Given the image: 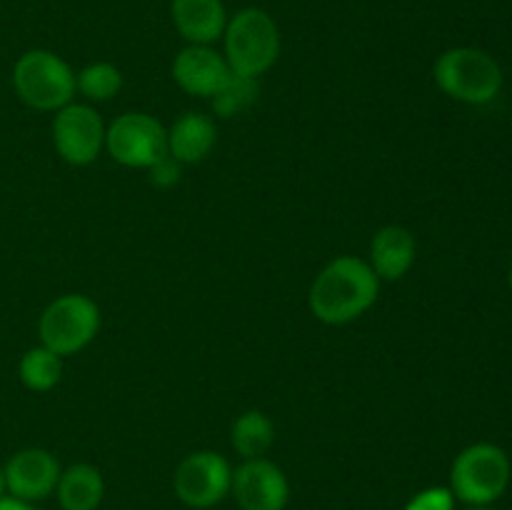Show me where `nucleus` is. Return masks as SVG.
<instances>
[{
  "mask_svg": "<svg viewBox=\"0 0 512 510\" xmlns=\"http://www.w3.org/2000/svg\"><path fill=\"white\" fill-rule=\"evenodd\" d=\"M380 278L370 263L355 255L330 260L310 285V313L325 325H345L358 320L375 305Z\"/></svg>",
  "mask_w": 512,
  "mask_h": 510,
  "instance_id": "obj_1",
  "label": "nucleus"
},
{
  "mask_svg": "<svg viewBox=\"0 0 512 510\" xmlns=\"http://www.w3.org/2000/svg\"><path fill=\"white\" fill-rule=\"evenodd\" d=\"M225 60L245 78H260L280 55V30L260 8H243L225 25Z\"/></svg>",
  "mask_w": 512,
  "mask_h": 510,
  "instance_id": "obj_2",
  "label": "nucleus"
},
{
  "mask_svg": "<svg viewBox=\"0 0 512 510\" xmlns=\"http://www.w3.org/2000/svg\"><path fill=\"white\" fill-rule=\"evenodd\" d=\"M435 83L453 100L485 105L498 98L503 88V70L498 60L478 48H450L435 60Z\"/></svg>",
  "mask_w": 512,
  "mask_h": 510,
  "instance_id": "obj_3",
  "label": "nucleus"
},
{
  "mask_svg": "<svg viewBox=\"0 0 512 510\" xmlns=\"http://www.w3.org/2000/svg\"><path fill=\"white\" fill-rule=\"evenodd\" d=\"M15 95L28 108L55 113L73 103L75 73L60 55L50 50H28L13 68Z\"/></svg>",
  "mask_w": 512,
  "mask_h": 510,
  "instance_id": "obj_4",
  "label": "nucleus"
},
{
  "mask_svg": "<svg viewBox=\"0 0 512 510\" xmlns=\"http://www.w3.org/2000/svg\"><path fill=\"white\" fill-rule=\"evenodd\" d=\"M510 458L493 443L468 445L450 468V490L455 500L470 508L490 505L508 490Z\"/></svg>",
  "mask_w": 512,
  "mask_h": 510,
  "instance_id": "obj_5",
  "label": "nucleus"
},
{
  "mask_svg": "<svg viewBox=\"0 0 512 510\" xmlns=\"http://www.w3.org/2000/svg\"><path fill=\"white\" fill-rule=\"evenodd\" d=\"M100 330V308L88 295L68 293L55 298L38 320L40 345L60 358L75 355L95 340Z\"/></svg>",
  "mask_w": 512,
  "mask_h": 510,
  "instance_id": "obj_6",
  "label": "nucleus"
},
{
  "mask_svg": "<svg viewBox=\"0 0 512 510\" xmlns=\"http://www.w3.org/2000/svg\"><path fill=\"white\" fill-rule=\"evenodd\" d=\"M105 148L125 168H153L168 155V130L148 113H125L105 128Z\"/></svg>",
  "mask_w": 512,
  "mask_h": 510,
  "instance_id": "obj_7",
  "label": "nucleus"
},
{
  "mask_svg": "<svg viewBox=\"0 0 512 510\" xmlns=\"http://www.w3.org/2000/svg\"><path fill=\"white\" fill-rule=\"evenodd\" d=\"M233 468L213 450H198L180 460L173 475V488L180 503L195 510H208L230 495Z\"/></svg>",
  "mask_w": 512,
  "mask_h": 510,
  "instance_id": "obj_8",
  "label": "nucleus"
},
{
  "mask_svg": "<svg viewBox=\"0 0 512 510\" xmlns=\"http://www.w3.org/2000/svg\"><path fill=\"white\" fill-rule=\"evenodd\" d=\"M53 143L65 163L83 168L98 160L105 148V125L98 110L88 103H68L55 110Z\"/></svg>",
  "mask_w": 512,
  "mask_h": 510,
  "instance_id": "obj_9",
  "label": "nucleus"
},
{
  "mask_svg": "<svg viewBox=\"0 0 512 510\" xmlns=\"http://www.w3.org/2000/svg\"><path fill=\"white\" fill-rule=\"evenodd\" d=\"M230 493L240 510H285L290 485L280 465L268 458H253L233 470Z\"/></svg>",
  "mask_w": 512,
  "mask_h": 510,
  "instance_id": "obj_10",
  "label": "nucleus"
},
{
  "mask_svg": "<svg viewBox=\"0 0 512 510\" xmlns=\"http://www.w3.org/2000/svg\"><path fill=\"white\" fill-rule=\"evenodd\" d=\"M5 488L13 498L25 503H38L55 493L60 480V463L50 450L45 448H23L10 455L3 468Z\"/></svg>",
  "mask_w": 512,
  "mask_h": 510,
  "instance_id": "obj_11",
  "label": "nucleus"
},
{
  "mask_svg": "<svg viewBox=\"0 0 512 510\" xmlns=\"http://www.w3.org/2000/svg\"><path fill=\"white\" fill-rule=\"evenodd\" d=\"M230 65L225 55L210 45H188L173 60V78L185 93L198 98H213L225 80L230 78Z\"/></svg>",
  "mask_w": 512,
  "mask_h": 510,
  "instance_id": "obj_12",
  "label": "nucleus"
},
{
  "mask_svg": "<svg viewBox=\"0 0 512 510\" xmlns=\"http://www.w3.org/2000/svg\"><path fill=\"white\" fill-rule=\"evenodd\" d=\"M415 235L405 225H385L370 243V268L380 280H400L415 265Z\"/></svg>",
  "mask_w": 512,
  "mask_h": 510,
  "instance_id": "obj_13",
  "label": "nucleus"
},
{
  "mask_svg": "<svg viewBox=\"0 0 512 510\" xmlns=\"http://www.w3.org/2000/svg\"><path fill=\"white\" fill-rule=\"evenodd\" d=\"M170 13L178 33L190 45L215 43L228 25L223 0H173Z\"/></svg>",
  "mask_w": 512,
  "mask_h": 510,
  "instance_id": "obj_14",
  "label": "nucleus"
},
{
  "mask_svg": "<svg viewBox=\"0 0 512 510\" xmlns=\"http://www.w3.org/2000/svg\"><path fill=\"white\" fill-rule=\"evenodd\" d=\"M218 143L215 120L203 113H185L170 125L168 130V155L180 165L200 163L210 155Z\"/></svg>",
  "mask_w": 512,
  "mask_h": 510,
  "instance_id": "obj_15",
  "label": "nucleus"
},
{
  "mask_svg": "<svg viewBox=\"0 0 512 510\" xmlns=\"http://www.w3.org/2000/svg\"><path fill=\"white\" fill-rule=\"evenodd\" d=\"M58 503L63 510H98L105 495V480L90 463H75L60 473Z\"/></svg>",
  "mask_w": 512,
  "mask_h": 510,
  "instance_id": "obj_16",
  "label": "nucleus"
},
{
  "mask_svg": "<svg viewBox=\"0 0 512 510\" xmlns=\"http://www.w3.org/2000/svg\"><path fill=\"white\" fill-rule=\"evenodd\" d=\"M230 443L243 460L265 458L275 443V425L263 410H245L230 430Z\"/></svg>",
  "mask_w": 512,
  "mask_h": 510,
  "instance_id": "obj_17",
  "label": "nucleus"
},
{
  "mask_svg": "<svg viewBox=\"0 0 512 510\" xmlns=\"http://www.w3.org/2000/svg\"><path fill=\"white\" fill-rule=\"evenodd\" d=\"M18 378L33 393H48L63 378V358L45 345L25 350L18 363Z\"/></svg>",
  "mask_w": 512,
  "mask_h": 510,
  "instance_id": "obj_18",
  "label": "nucleus"
},
{
  "mask_svg": "<svg viewBox=\"0 0 512 510\" xmlns=\"http://www.w3.org/2000/svg\"><path fill=\"white\" fill-rule=\"evenodd\" d=\"M120 88H123V73L113 63H90L75 75V90L95 103L115 98Z\"/></svg>",
  "mask_w": 512,
  "mask_h": 510,
  "instance_id": "obj_19",
  "label": "nucleus"
},
{
  "mask_svg": "<svg viewBox=\"0 0 512 510\" xmlns=\"http://www.w3.org/2000/svg\"><path fill=\"white\" fill-rule=\"evenodd\" d=\"M258 98V78H245V75L230 73L223 88L213 95V110L220 118H233V115L243 113Z\"/></svg>",
  "mask_w": 512,
  "mask_h": 510,
  "instance_id": "obj_20",
  "label": "nucleus"
},
{
  "mask_svg": "<svg viewBox=\"0 0 512 510\" xmlns=\"http://www.w3.org/2000/svg\"><path fill=\"white\" fill-rule=\"evenodd\" d=\"M403 510H455V495L450 488H425Z\"/></svg>",
  "mask_w": 512,
  "mask_h": 510,
  "instance_id": "obj_21",
  "label": "nucleus"
},
{
  "mask_svg": "<svg viewBox=\"0 0 512 510\" xmlns=\"http://www.w3.org/2000/svg\"><path fill=\"white\" fill-rule=\"evenodd\" d=\"M148 173L153 185H158V188H173L180 180V175H183V165L175 158H170V155H165V158L158 160L153 168H148Z\"/></svg>",
  "mask_w": 512,
  "mask_h": 510,
  "instance_id": "obj_22",
  "label": "nucleus"
},
{
  "mask_svg": "<svg viewBox=\"0 0 512 510\" xmlns=\"http://www.w3.org/2000/svg\"><path fill=\"white\" fill-rule=\"evenodd\" d=\"M0 510H40V508H35L33 503H25V500L13 498V495H5V498H0Z\"/></svg>",
  "mask_w": 512,
  "mask_h": 510,
  "instance_id": "obj_23",
  "label": "nucleus"
},
{
  "mask_svg": "<svg viewBox=\"0 0 512 510\" xmlns=\"http://www.w3.org/2000/svg\"><path fill=\"white\" fill-rule=\"evenodd\" d=\"M5 493H8V488H5V473L0 468V498H5Z\"/></svg>",
  "mask_w": 512,
  "mask_h": 510,
  "instance_id": "obj_24",
  "label": "nucleus"
},
{
  "mask_svg": "<svg viewBox=\"0 0 512 510\" xmlns=\"http://www.w3.org/2000/svg\"><path fill=\"white\" fill-rule=\"evenodd\" d=\"M468 510H493V508H488V505H480V508H468Z\"/></svg>",
  "mask_w": 512,
  "mask_h": 510,
  "instance_id": "obj_25",
  "label": "nucleus"
},
{
  "mask_svg": "<svg viewBox=\"0 0 512 510\" xmlns=\"http://www.w3.org/2000/svg\"><path fill=\"white\" fill-rule=\"evenodd\" d=\"M508 280H510V290H512V265H510V275H508Z\"/></svg>",
  "mask_w": 512,
  "mask_h": 510,
  "instance_id": "obj_26",
  "label": "nucleus"
}]
</instances>
